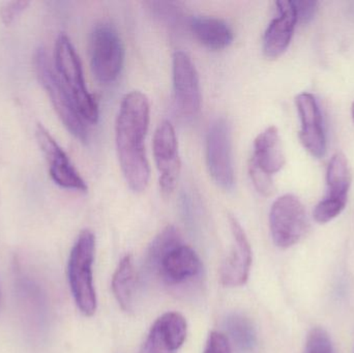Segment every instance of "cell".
Returning a JSON list of instances; mask_svg holds the SVG:
<instances>
[{
    "label": "cell",
    "instance_id": "2",
    "mask_svg": "<svg viewBox=\"0 0 354 353\" xmlns=\"http://www.w3.org/2000/svg\"><path fill=\"white\" fill-rule=\"evenodd\" d=\"M147 267L168 286H180L199 277L202 263L193 249L183 244L174 226H167L147 251Z\"/></svg>",
    "mask_w": 354,
    "mask_h": 353
},
{
    "label": "cell",
    "instance_id": "16",
    "mask_svg": "<svg viewBox=\"0 0 354 353\" xmlns=\"http://www.w3.org/2000/svg\"><path fill=\"white\" fill-rule=\"evenodd\" d=\"M276 6L278 16L272 19L263 37V53L270 59H276L286 51L297 23L293 1L281 0Z\"/></svg>",
    "mask_w": 354,
    "mask_h": 353
},
{
    "label": "cell",
    "instance_id": "1",
    "mask_svg": "<svg viewBox=\"0 0 354 353\" xmlns=\"http://www.w3.org/2000/svg\"><path fill=\"white\" fill-rule=\"evenodd\" d=\"M149 120L151 106L147 95L138 90L127 93L116 120L115 142L124 180L135 193L145 191L151 178L145 151Z\"/></svg>",
    "mask_w": 354,
    "mask_h": 353
},
{
    "label": "cell",
    "instance_id": "4",
    "mask_svg": "<svg viewBox=\"0 0 354 353\" xmlns=\"http://www.w3.org/2000/svg\"><path fill=\"white\" fill-rule=\"evenodd\" d=\"M54 59L56 72L72 95L81 117L85 122L95 124L99 120V105L87 90L80 58L66 35H60L56 39Z\"/></svg>",
    "mask_w": 354,
    "mask_h": 353
},
{
    "label": "cell",
    "instance_id": "25",
    "mask_svg": "<svg viewBox=\"0 0 354 353\" xmlns=\"http://www.w3.org/2000/svg\"><path fill=\"white\" fill-rule=\"evenodd\" d=\"M351 116H353V120L354 122V101L353 103V107H351Z\"/></svg>",
    "mask_w": 354,
    "mask_h": 353
},
{
    "label": "cell",
    "instance_id": "6",
    "mask_svg": "<svg viewBox=\"0 0 354 353\" xmlns=\"http://www.w3.org/2000/svg\"><path fill=\"white\" fill-rule=\"evenodd\" d=\"M124 64V47L118 30L108 23L97 25L91 33V64L101 84L114 82Z\"/></svg>",
    "mask_w": 354,
    "mask_h": 353
},
{
    "label": "cell",
    "instance_id": "19",
    "mask_svg": "<svg viewBox=\"0 0 354 353\" xmlns=\"http://www.w3.org/2000/svg\"><path fill=\"white\" fill-rule=\"evenodd\" d=\"M135 289H136V271H135L132 256L127 255L120 260L112 278V292L122 310H132L134 305Z\"/></svg>",
    "mask_w": 354,
    "mask_h": 353
},
{
    "label": "cell",
    "instance_id": "12",
    "mask_svg": "<svg viewBox=\"0 0 354 353\" xmlns=\"http://www.w3.org/2000/svg\"><path fill=\"white\" fill-rule=\"evenodd\" d=\"M35 137L41 151L47 159L50 176L54 182L62 188L86 192V182L81 178L80 174L68 159V155L64 153L57 141L52 137L43 124H37Z\"/></svg>",
    "mask_w": 354,
    "mask_h": 353
},
{
    "label": "cell",
    "instance_id": "17",
    "mask_svg": "<svg viewBox=\"0 0 354 353\" xmlns=\"http://www.w3.org/2000/svg\"><path fill=\"white\" fill-rule=\"evenodd\" d=\"M285 155L277 126H270L256 137L249 171L272 176L284 167Z\"/></svg>",
    "mask_w": 354,
    "mask_h": 353
},
{
    "label": "cell",
    "instance_id": "5",
    "mask_svg": "<svg viewBox=\"0 0 354 353\" xmlns=\"http://www.w3.org/2000/svg\"><path fill=\"white\" fill-rule=\"evenodd\" d=\"M35 72L41 86L49 95L50 101L68 132L81 142L88 140V130L73 101L72 95L62 83L56 70L52 68L45 50L39 49L35 56Z\"/></svg>",
    "mask_w": 354,
    "mask_h": 353
},
{
    "label": "cell",
    "instance_id": "9",
    "mask_svg": "<svg viewBox=\"0 0 354 353\" xmlns=\"http://www.w3.org/2000/svg\"><path fill=\"white\" fill-rule=\"evenodd\" d=\"M351 184L348 160L342 153L333 155L326 170V195L314 209V219L320 224L338 217L347 204Z\"/></svg>",
    "mask_w": 354,
    "mask_h": 353
},
{
    "label": "cell",
    "instance_id": "11",
    "mask_svg": "<svg viewBox=\"0 0 354 353\" xmlns=\"http://www.w3.org/2000/svg\"><path fill=\"white\" fill-rule=\"evenodd\" d=\"M153 157L160 172V188L164 195H170L177 186L181 162L176 130L169 120L158 126L153 136Z\"/></svg>",
    "mask_w": 354,
    "mask_h": 353
},
{
    "label": "cell",
    "instance_id": "18",
    "mask_svg": "<svg viewBox=\"0 0 354 353\" xmlns=\"http://www.w3.org/2000/svg\"><path fill=\"white\" fill-rule=\"evenodd\" d=\"M194 37L208 49H226L232 44L233 31L224 20L216 17H192L189 23Z\"/></svg>",
    "mask_w": 354,
    "mask_h": 353
},
{
    "label": "cell",
    "instance_id": "13",
    "mask_svg": "<svg viewBox=\"0 0 354 353\" xmlns=\"http://www.w3.org/2000/svg\"><path fill=\"white\" fill-rule=\"evenodd\" d=\"M295 105L301 120L299 140L310 155L322 159L326 153V138L317 99L312 93H301L295 97Z\"/></svg>",
    "mask_w": 354,
    "mask_h": 353
},
{
    "label": "cell",
    "instance_id": "10",
    "mask_svg": "<svg viewBox=\"0 0 354 353\" xmlns=\"http://www.w3.org/2000/svg\"><path fill=\"white\" fill-rule=\"evenodd\" d=\"M174 101L177 111L185 120H192L201 108L199 77L185 52L176 51L174 55Z\"/></svg>",
    "mask_w": 354,
    "mask_h": 353
},
{
    "label": "cell",
    "instance_id": "15",
    "mask_svg": "<svg viewBox=\"0 0 354 353\" xmlns=\"http://www.w3.org/2000/svg\"><path fill=\"white\" fill-rule=\"evenodd\" d=\"M187 333L183 315L165 313L153 323L139 353H176L185 343Z\"/></svg>",
    "mask_w": 354,
    "mask_h": 353
},
{
    "label": "cell",
    "instance_id": "20",
    "mask_svg": "<svg viewBox=\"0 0 354 353\" xmlns=\"http://www.w3.org/2000/svg\"><path fill=\"white\" fill-rule=\"evenodd\" d=\"M226 330L231 343L241 353L252 352L257 343L255 327L241 314H231L226 319Z\"/></svg>",
    "mask_w": 354,
    "mask_h": 353
},
{
    "label": "cell",
    "instance_id": "21",
    "mask_svg": "<svg viewBox=\"0 0 354 353\" xmlns=\"http://www.w3.org/2000/svg\"><path fill=\"white\" fill-rule=\"evenodd\" d=\"M304 353H334L332 341L322 329H313L308 336Z\"/></svg>",
    "mask_w": 354,
    "mask_h": 353
},
{
    "label": "cell",
    "instance_id": "22",
    "mask_svg": "<svg viewBox=\"0 0 354 353\" xmlns=\"http://www.w3.org/2000/svg\"><path fill=\"white\" fill-rule=\"evenodd\" d=\"M29 4H30V2L26 1V0L4 2L0 6V19H1L2 23L6 25L12 24L15 19L19 15L22 14Z\"/></svg>",
    "mask_w": 354,
    "mask_h": 353
},
{
    "label": "cell",
    "instance_id": "8",
    "mask_svg": "<svg viewBox=\"0 0 354 353\" xmlns=\"http://www.w3.org/2000/svg\"><path fill=\"white\" fill-rule=\"evenodd\" d=\"M270 227L277 247L288 249L295 246L308 229L307 211L303 202L292 194L279 197L270 209Z\"/></svg>",
    "mask_w": 354,
    "mask_h": 353
},
{
    "label": "cell",
    "instance_id": "7",
    "mask_svg": "<svg viewBox=\"0 0 354 353\" xmlns=\"http://www.w3.org/2000/svg\"><path fill=\"white\" fill-rule=\"evenodd\" d=\"M231 126L224 117L216 118L206 136V164L214 182L225 191L235 186Z\"/></svg>",
    "mask_w": 354,
    "mask_h": 353
},
{
    "label": "cell",
    "instance_id": "14",
    "mask_svg": "<svg viewBox=\"0 0 354 353\" xmlns=\"http://www.w3.org/2000/svg\"><path fill=\"white\" fill-rule=\"evenodd\" d=\"M229 224L234 245L221 267V281L228 287H239L245 285L249 279L252 249L245 230L234 216H229Z\"/></svg>",
    "mask_w": 354,
    "mask_h": 353
},
{
    "label": "cell",
    "instance_id": "23",
    "mask_svg": "<svg viewBox=\"0 0 354 353\" xmlns=\"http://www.w3.org/2000/svg\"><path fill=\"white\" fill-rule=\"evenodd\" d=\"M203 353H231L228 338L218 332H212L208 337L207 344Z\"/></svg>",
    "mask_w": 354,
    "mask_h": 353
},
{
    "label": "cell",
    "instance_id": "24",
    "mask_svg": "<svg viewBox=\"0 0 354 353\" xmlns=\"http://www.w3.org/2000/svg\"><path fill=\"white\" fill-rule=\"evenodd\" d=\"M297 10V22L309 23L316 15L318 8L317 1H293Z\"/></svg>",
    "mask_w": 354,
    "mask_h": 353
},
{
    "label": "cell",
    "instance_id": "3",
    "mask_svg": "<svg viewBox=\"0 0 354 353\" xmlns=\"http://www.w3.org/2000/svg\"><path fill=\"white\" fill-rule=\"evenodd\" d=\"M95 238L91 230L81 231L71 251L68 277L73 298L80 312L93 316L97 310V294L93 286V265Z\"/></svg>",
    "mask_w": 354,
    "mask_h": 353
}]
</instances>
